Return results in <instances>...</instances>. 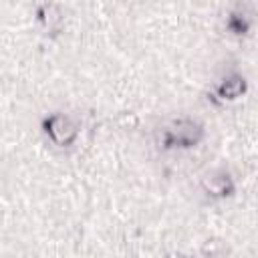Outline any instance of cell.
<instances>
[{
    "mask_svg": "<svg viewBox=\"0 0 258 258\" xmlns=\"http://www.w3.org/2000/svg\"><path fill=\"white\" fill-rule=\"evenodd\" d=\"M202 187L212 198H228V196L234 194V179H232V175L228 171L218 169V171L208 173L202 179Z\"/></svg>",
    "mask_w": 258,
    "mask_h": 258,
    "instance_id": "obj_3",
    "label": "cell"
},
{
    "mask_svg": "<svg viewBox=\"0 0 258 258\" xmlns=\"http://www.w3.org/2000/svg\"><path fill=\"white\" fill-rule=\"evenodd\" d=\"M202 125L191 119H177L161 131L163 147H194L202 139Z\"/></svg>",
    "mask_w": 258,
    "mask_h": 258,
    "instance_id": "obj_1",
    "label": "cell"
},
{
    "mask_svg": "<svg viewBox=\"0 0 258 258\" xmlns=\"http://www.w3.org/2000/svg\"><path fill=\"white\" fill-rule=\"evenodd\" d=\"M42 131L50 139V143L58 147H69L77 139L79 125L73 121V117L64 113H52L42 121Z\"/></svg>",
    "mask_w": 258,
    "mask_h": 258,
    "instance_id": "obj_2",
    "label": "cell"
},
{
    "mask_svg": "<svg viewBox=\"0 0 258 258\" xmlns=\"http://www.w3.org/2000/svg\"><path fill=\"white\" fill-rule=\"evenodd\" d=\"M246 93V79L238 73L228 75L218 87H216V97L220 101H234Z\"/></svg>",
    "mask_w": 258,
    "mask_h": 258,
    "instance_id": "obj_4",
    "label": "cell"
},
{
    "mask_svg": "<svg viewBox=\"0 0 258 258\" xmlns=\"http://www.w3.org/2000/svg\"><path fill=\"white\" fill-rule=\"evenodd\" d=\"M38 20H40V24L44 26V30H56L58 26H60V22H62V14H60V10H58V6H54V4H44V6H40L38 8Z\"/></svg>",
    "mask_w": 258,
    "mask_h": 258,
    "instance_id": "obj_5",
    "label": "cell"
}]
</instances>
